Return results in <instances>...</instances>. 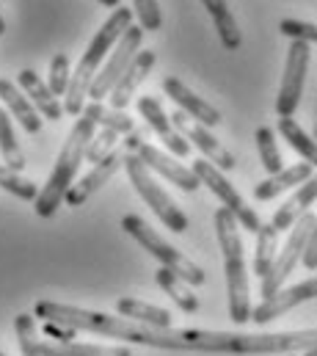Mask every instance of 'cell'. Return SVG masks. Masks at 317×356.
<instances>
[{
    "label": "cell",
    "mask_w": 317,
    "mask_h": 356,
    "mask_svg": "<svg viewBox=\"0 0 317 356\" xmlns=\"http://www.w3.org/2000/svg\"><path fill=\"white\" fill-rule=\"evenodd\" d=\"M279 31L284 36H290L293 42H307V44H317V22H304V19H282Z\"/></svg>",
    "instance_id": "35"
},
{
    "label": "cell",
    "mask_w": 317,
    "mask_h": 356,
    "mask_svg": "<svg viewBox=\"0 0 317 356\" xmlns=\"http://www.w3.org/2000/svg\"><path fill=\"white\" fill-rule=\"evenodd\" d=\"M136 3V14L144 31H160L163 25V14H160L158 0H133Z\"/></svg>",
    "instance_id": "36"
},
{
    "label": "cell",
    "mask_w": 317,
    "mask_h": 356,
    "mask_svg": "<svg viewBox=\"0 0 317 356\" xmlns=\"http://www.w3.org/2000/svg\"><path fill=\"white\" fill-rule=\"evenodd\" d=\"M312 298H317V276L307 279V282H298V284H293V287H282V290H279L276 296H270V298H262V304H259L257 309H251V321H254L257 326H265V323H270V321L287 315V312L295 309L298 304L312 301Z\"/></svg>",
    "instance_id": "12"
},
{
    "label": "cell",
    "mask_w": 317,
    "mask_h": 356,
    "mask_svg": "<svg viewBox=\"0 0 317 356\" xmlns=\"http://www.w3.org/2000/svg\"><path fill=\"white\" fill-rule=\"evenodd\" d=\"M171 122H174V127H177V133L188 141V144H193L202 155H204V161H210L213 166H218L221 172H232L235 166H238V161H235V155L202 124V122H196V119H190L185 111H177V113H171Z\"/></svg>",
    "instance_id": "11"
},
{
    "label": "cell",
    "mask_w": 317,
    "mask_h": 356,
    "mask_svg": "<svg viewBox=\"0 0 317 356\" xmlns=\"http://www.w3.org/2000/svg\"><path fill=\"white\" fill-rule=\"evenodd\" d=\"M279 133H282V138L301 155L304 163H309L312 169H317V141L293 119V116H279Z\"/></svg>",
    "instance_id": "25"
},
{
    "label": "cell",
    "mask_w": 317,
    "mask_h": 356,
    "mask_svg": "<svg viewBox=\"0 0 317 356\" xmlns=\"http://www.w3.org/2000/svg\"><path fill=\"white\" fill-rule=\"evenodd\" d=\"M86 111L94 116V122H97V127H105V130H113V133H119V136H130L133 133V119L124 113V111H116V108H105L102 102H91V105H86Z\"/></svg>",
    "instance_id": "29"
},
{
    "label": "cell",
    "mask_w": 317,
    "mask_h": 356,
    "mask_svg": "<svg viewBox=\"0 0 317 356\" xmlns=\"http://www.w3.org/2000/svg\"><path fill=\"white\" fill-rule=\"evenodd\" d=\"M0 188L8 191V193H14L17 199H25V202H36V196H39L36 182L25 179L19 172H14L8 166H0Z\"/></svg>",
    "instance_id": "32"
},
{
    "label": "cell",
    "mask_w": 317,
    "mask_h": 356,
    "mask_svg": "<svg viewBox=\"0 0 317 356\" xmlns=\"http://www.w3.org/2000/svg\"><path fill=\"white\" fill-rule=\"evenodd\" d=\"M163 91H165V94L179 105V111H185L190 119L202 122L204 127H216V124L221 122L218 108H213V105H210V102H204L199 94H193V91L179 81V78H165V81H163Z\"/></svg>",
    "instance_id": "17"
},
{
    "label": "cell",
    "mask_w": 317,
    "mask_h": 356,
    "mask_svg": "<svg viewBox=\"0 0 317 356\" xmlns=\"http://www.w3.org/2000/svg\"><path fill=\"white\" fill-rule=\"evenodd\" d=\"M6 33V19H3V11H0V36Z\"/></svg>",
    "instance_id": "40"
},
{
    "label": "cell",
    "mask_w": 317,
    "mask_h": 356,
    "mask_svg": "<svg viewBox=\"0 0 317 356\" xmlns=\"http://www.w3.org/2000/svg\"><path fill=\"white\" fill-rule=\"evenodd\" d=\"M304 356H317V348H312V351H304Z\"/></svg>",
    "instance_id": "41"
},
{
    "label": "cell",
    "mask_w": 317,
    "mask_h": 356,
    "mask_svg": "<svg viewBox=\"0 0 317 356\" xmlns=\"http://www.w3.org/2000/svg\"><path fill=\"white\" fill-rule=\"evenodd\" d=\"M315 202H317V172L307 179V182H301V188L273 213V221H270V224H273L279 232L293 229V224H295L301 216H307Z\"/></svg>",
    "instance_id": "18"
},
{
    "label": "cell",
    "mask_w": 317,
    "mask_h": 356,
    "mask_svg": "<svg viewBox=\"0 0 317 356\" xmlns=\"http://www.w3.org/2000/svg\"><path fill=\"white\" fill-rule=\"evenodd\" d=\"M202 3H204L207 14H210L213 22H216V31H218L221 44H224L227 50H238L240 44H243V33H240L238 22H235V14L229 11L227 0H202Z\"/></svg>",
    "instance_id": "24"
},
{
    "label": "cell",
    "mask_w": 317,
    "mask_h": 356,
    "mask_svg": "<svg viewBox=\"0 0 317 356\" xmlns=\"http://www.w3.org/2000/svg\"><path fill=\"white\" fill-rule=\"evenodd\" d=\"M124 172H127V177L133 182V188L138 191V196L152 207V213L158 216L171 232L182 235V232L190 227V224H188V216H185V213L177 207V202L160 188L158 179L149 175V169L141 163L138 155H127V158H124Z\"/></svg>",
    "instance_id": "6"
},
{
    "label": "cell",
    "mask_w": 317,
    "mask_h": 356,
    "mask_svg": "<svg viewBox=\"0 0 317 356\" xmlns=\"http://www.w3.org/2000/svg\"><path fill=\"white\" fill-rule=\"evenodd\" d=\"M33 315L44 323L70 326L75 332H91L113 337L133 346H149L160 351H196V354H304L317 348V329L304 332H273V334H245V332H210V329H152L133 323L122 315H105L58 301H39Z\"/></svg>",
    "instance_id": "1"
},
{
    "label": "cell",
    "mask_w": 317,
    "mask_h": 356,
    "mask_svg": "<svg viewBox=\"0 0 317 356\" xmlns=\"http://www.w3.org/2000/svg\"><path fill=\"white\" fill-rule=\"evenodd\" d=\"M70 81H72V72H70V56H67V53L53 56V61H50V78H47V86H50V91H53L56 97L67 94V89H70Z\"/></svg>",
    "instance_id": "33"
},
{
    "label": "cell",
    "mask_w": 317,
    "mask_h": 356,
    "mask_svg": "<svg viewBox=\"0 0 317 356\" xmlns=\"http://www.w3.org/2000/svg\"><path fill=\"white\" fill-rule=\"evenodd\" d=\"M155 61H158L155 50H138V56L130 61V67L124 70L122 81L113 86L111 97H108L111 99V108H116V111H124L127 108V102L133 99V94L138 91V86L147 81V75L155 67Z\"/></svg>",
    "instance_id": "16"
},
{
    "label": "cell",
    "mask_w": 317,
    "mask_h": 356,
    "mask_svg": "<svg viewBox=\"0 0 317 356\" xmlns=\"http://www.w3.org/2000/svg\"><path fill=\"white\" fill-rule=\"evenodd\" d=\"M276 249H279V229L273 224H262L257 232V252H254V273L265 279L276 263Z\"/></svg>",
    "instance_id": "27"
},
{
    "label": "cell",
    "mask_w": 317,
    "mask_h": 356,
    "mask_svg": "<svg viewBox=\"0 0 317 356\" xmlns=\"http://www.w3.org/2000/svg\"><path fill=\"white\" fill-rule=\"evenodd\" d=\"M136 108H138V116H144V122L158 133V138L168 147V152H174L177 158H188L190 155V144L177 133V127H174L171 116H165L160 99L144 94V97H138Z\"/></svg>",
    "instance_id": "14"
},
{
    "label": "cell",
    "mask_w": 317,
    "mask_h": 356,
    "mask_svg": "<svg viewBox=\"0 0 317 356\" xmlns=\"http://www.w3.org/2000/svg\"><path fill=\"white\" fill-rule=\"evenodd\" d=\"M94 133H97V122H94V116L88 111H83L78 116V122H75V127L70 130L67 144L58 152V161H56V166L50 172V179L44 182V188L39 191V196L33 202V210H36L39 218L56 216L58 204L67 199L70 188L75 185L80 163L86 161V149H88Z\"/></svg>",
    "instance_id": "3"
},
{
    "label": "cell",
    "mask_w": 317,
    "mask_h": 356,
    "mask_svg": "<svg viewBox=\"0 0 317 356\" xmlns=\"http://www.w3.org/2000/svg\"><path fill=\"white\" fill-rule=\"evenodd\" d=\"M14 332H17V343H19V354L22 356H42L39 351V334H36V321L28 312H19L14 318Z\"/></svg>",
    "instance_id": "31"
},
{
    "label": "cell",
    "mask_w": 317,
    "mask_h": 356,
    "mask_svg": "<svg viewBox=\"0 0 317 356\" xmlns=\"http://www.w3.org/2000/svg\"><path fill=\"white\" fill-rule=\"evenodd\" d=\"M119 144V133H113V130H97L94 133V138H91V144H88V149H86V161H91L94 166L99 163V161H105L111 152H113V147Z\"/></svg>",
    "instance_id": "34"
},
{
    "label": "cell",
    "mask_w": 317,
    "mask_h": 356,
    "mask_svg": "<svg viewBox=\"0 0 317 356\" xmlns=\"http://www.w3.org/2000/svg\"><path fill=\"white\" fill-rule=\"evenodd\" d=\"M116 312L133 323H144V326H152V329H168L171 326V315L160 307L152 304H144L138 298H119L116 301Z\"/></svg>",
    "instance_id": "23"
},
{
    "label": "cell",
    "mask_w": 317,
    "mask_h": 356,
    "mask_svg": "<svg viewBox=\"0 0 317 356\" xmlns=\"http://www.w3.org/2000/svg\"><path fill=\"white\" fill-rule=\"evenodd\" d=\"M287 356H295V354H287Z\"/></svg>",
    "instance_id": "44"
},
{
    "label": "cell",
    "mask_w": 317,
    "mask_h": 356,
    "mask_svg": "<svg viewBox=\"0 0 317 356\" xmlns=\"http://www.w3.org/2000/svg\"><path fill=\"white\" fill-rule=\"evenodd\" d=\"M136 155L141 158V163H144L147 169L158 172L160 177H165L168 182L179 185V188H182V191H188V193H193V191L202 185L199 177L193 175V169L182 166V163H179V161H174L168 152H163V149L152 147V144H147V141H141V144L136 147Z\"/></svg>",
    "instance_id": "13"
},
{
    "label": "cell",
    "mask_w": 317,
    "mask_h": 356,
    "mask_svg": "<svg viewBox=\"0 0 317 356\" xmlns=\"http://www.w3.org/2000/svg\"><path fill=\"white\" fill-rule=\"evenodd\" d=\"M0 158H3V166L14 169V172L25 169V155L17 144L14 124H11V116H8L6 108H0Z\"/></svg>",
    "instance_id": "28"
},
{
    "label": "cell",
    "mask_w": 317,
    "mask_h": 356,
    "mask_svg": "<svg viewBox=\"0 0 317 356\" xmlns=\"http://www.w3.org/2000/svg\"><path fill=\"white\" fill-rule=\"evenodd\" d=\"M141 39H144V28H141V25H130L127 33L116 42V47L111 50L108 61L102 64V70L97 72V78H94V83H91L88 97H91L94 102H102L105 97H111V91L122 81V75H124V70L130 67V61L138 56Z\"/></svg>",
    "instance_id": "8"
},
{
    "label": "cell",
    "mask_w": 317,
    "mask_h": 356,
    "mask_svg": "<svg viewBox=\"0 0 317 356\" xmlns=\"http://www.w3.org/2000/svg\"><path fill=\"white\" fill-rule=\"evenodd\" d=\"M17 83H19V89L31 97V102L36 105V111H39L44 119L58 122V119L67 113V111H64V105L58 102V97L50 91V86H47V83H44L33 70H19Z\"/></svg>",
    "instance_id": "19"
},
{
    "label": "cell",
    "mask_w": 317,
    "mask_h": 356,
    "mask_svg": "<svg viewBox=\"0 0 317 356\" xmlns=\"http://www.w3.org/2000/svg\"><path fill=\"white\" fill-rule=\"evenodd\" d=\"M44 334L53 337L56 343H72V340L78 337L75 329H70V326H58V323H44Z\"/></svg>",
    "instance_id": "37"
},
{
    "label": "cell",
    "mask_w": 317,
    "mask_h": 356,
    "mask_svg": "<svg viewBox=\"0 0 317 356\" xmlns=\"http://www.w3.org/2000/svg\"><path fill=\"white\" fill-rule=\"evenodd\" d=\"M216 235L224 252V273H227V293H229V318L243 326L251 321V296H248V270H245V254H243V238L240 224L232 210L218 207L216 216Z\"/></svg>",
    "instance_id": "4"
},
{
    "label": "cell",
    "mask_w": 317,
    "mask_h": 356,
    "mask_svg": "<svg viewBox=\"0 0 317 356\" xmlns=\"http://www.w3.org/2000/svg\"><path fill=\"white\" fill-rule=\"evenodd\" d=\"M0 356H6V354H3V351H0Z\"/></svg>",
    "instance_id": "43"
},
{
    "label": "cell",
    "mask_w": 317,
    "mask_h": 356,
    "mask_svg": "<svg viewBox=\"0 0 317 356\" xmlns=\"http://www.w3.org/2000/svg\"><path fill=\"white\" fill-rule=\"evenodd\" d=\"M130 25H133V8L119 6V8H113V14L105 19V25L94 33L91 44H88L86 53L80 56L78 70L72 72L70 89L64 94V111H67L70 116H80V111H86V97H88V91H91V83H94L97 72L102 70V64L108 61L111 50H113L116 42L127 33Z\"/></svg>",
    "instance_id": "2"
},
{
    "label": "cell",
    "mask_w": 317,
    "mask_h": 356,
    "mask_svg": "<svg viewBox=\"0 0 317 356\" xmlns=\"http://www.w3.org/2000/svg\"><path fill=\"white\" fill-rule=\"evenodd\" d=\"M317 216L309 210L307 216H301L295 224H293V229H290V235H287V241H284V246L279 249V254H276V263L270 268V273L262 279V298H270V296H276L279 290H282V284L287 282V276L295 270V266L301 263V257H304V249H307V241H309V235H312V227H315Z\"/></svg>",
    "instance_id": "7"
},
{
    "label": "cell",
    "mask_w": 317,
    "mask_h": 356,
    "mask_svg": "<svg viewBox=\"0 0 317 356\" xmlns=\"http://www.w3.org/2000/svg\"><path fill=\"white\" fill-rule=\"evenodd\" d=\"M124 158H127V152H124V149H113L105 161H99V163L86 175V177H80V182H75V185L70 188V193H67V199H64V202H67L70 207H80V204H86V202H88V199H91V196H94V193H97L108 179L113 177V175L124 166Z\"/></svg>",
    "instance_id": "15"
},
{
    "label": "cell",
    "mask_w": 317,
    "mask_h": 356,
    "mask_svg": "<svg viewBox=\"0 0 317 356\" xmlns=\"http://www.w3.org/2000/svg\"><path fill=\"white\" fill-rule=\"evenodd\" d=\"M42 356H133L124 346H94V343H56L44 340L39 343Z\"/></svg>",
    "instance_id": "22"
},
{
    "label": "cell",
    "mask_w": 317,
    "mask_h": 356,
    "mask_svg": "<svg viewBox=\"0 0 317 356\" xmlns=\"http://www.w3.org/2000/svg\"><path fill=\"white\" fill-rule=\"evenodd\" d=\"M301 263L307 266V270H317V221H315V227H312L309 241H307V249H304Z\"/></svg>",
    "instance_id": "38"
},
{
    "label": "cell",
    "mask_w": 317,
    "mask_h": 356,
    "mask_svg": "<svg viewBox=\"0 0 317 356\" xmlns=\"http://www.w3.org/2000/svg\"><path fill=\"white\" fill-rule=\"evenodd\" d=\"M312 175H315V169H312L309 163H304V161H301V163H295V166H287V169H282L279 175L262 179V182H257V188H254V199H259V202L276 199L279 193H284V191H290V188H295V185L307 182Z\"/></svg>",
    "instance_id": "21"
},
{
    "label": "cell",
    "mask_w": 317,
    "mask_h": 356,
    "mask_svg": "<svg viewBox=\"0 0 317 356\" xmlns=\"http://www.w3.org/2000/svg\"><path fill=\"white\" fill-rule=\"evenodd\" d=\"M155 282L160 284V290L182 309V312H196L199 309V298H196V293H190V284L188 282H182L174 270H168V268H160L158 273H155Z\"/></svg>",
    "instance_id": "26"
},
{
    "label": "cell",
    "mask_w": 317,
    "mask_h": 356,
    "mask_svg": "<svg viewBox=\"0 0 317 356\" xmlns=\"http://www.w3.org/2000/svg\"><path fill=\"white\" fill-rule=\"evenodd\" d=\"M254 138H257V149H259V161H262L265 172H268L270 177L279 175V172L284 169V161H282V152H279V144H276L273 130H270V127H259V130L254 133Z\"/></svg>",
    "instance_id": "30"
},
{
    "label": "cell",
    "mask_w": 317,
    "mask_h": 356,
    "mask_svg": "<svg viewBox=\"0 0 317 356\" xmlns=\"http://www.w3.org/2000/svg\"><path fill=\"white\" fill-rule=\"evenodd\" d=\"M0 99H3L6 111L22 124L25 133L36 136V133L42 130V113L36 111V105H33L22 91L17 89L11 81H6V78H0Z\"/></svg>",
    "instance_id": "20"
},
{
    "label": "cell",
    "mask_w": 317,
    "mask_h": 356,
    "mask_svg": "<svg viewBox=\"0 0 317 356\" xmlns=\"http://www.w3.org/2000/svg\"><path fill=\"white\" fill-rule=\"evenodd\" d=\"M122 229L133 238V241H138L155 260H158L163 268H168V270H174L182 282H188L190 287H199V284H204V270L196 266L190 257H185L179 249H174L160 232H155L141 216H124L122 218Z\"/></svg>",
    "instance_id": "5"
},
{
    "label": "cell",
    "mask_w": 317,
    "mask_h": 356,
    "mask_svg": "<svg viewBox=\"0 0 317 356\" xmlns=\"http://www.w3.org/2000/svg\"><path fill=\"white\" fill-rule=\"evenodd\" d=\"M99 3H102V6H108V8H119V3H122V0H99Z\"/></svg>",
    "instance_id": "39"
},
{
    "label": "cell",
    "mask_w": 317,
    "mask_h": 356,
    "mask_svg": "<svg viewBox=\"0 0 317 356\" xmlns=\"http://www.w3.org/2000/svg\"><path fill=\"white\" fill-rule=\"evenodd\" d=\"M309 44L307 42H293L287 50V61H284V75H282V86L276 97V113L279 116H293L295 108L301 105V94L307 83V72H309Z\"/></svg>",
    "instance_id": "10"
},
{
    "label": "cell",
    "mask_w": 317,
    "mask_h": 356,
    "mask_svg": "<svg viewBox=\"0 0 317 356\" xmlns=\"http://www.w3.org/2000/svg\"><path fill=\"white\" fill-rule=\"evenodd\" d=\"M193 175L199 177L202 185H207L218 199H221V204L227 207V210H232L235 213V218H238V224L245 229V232H259V227H262V221H259V216L243 202V196H240L238 191H235V185L229 182V179L221 175V169L218 166H213L210 161H193Z\"/></svg>",
    "instance_id": "9"
},
{
    "label": "cell",
    "mask_w": 317,
    "mask_h": 356,
    "mask_svg": "<svg viewBox=\"0 0 317 356\" xmlns=\"http://www.w3.org/2000/svg\"><path fill=\"white\" fill-rule=\"evenodd\" d=\"M315 138H317V127H315Z\"/></svg>",
    "instance_id": "42"
}]
</instances>
